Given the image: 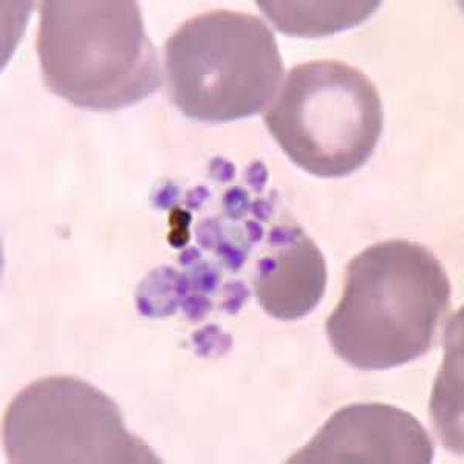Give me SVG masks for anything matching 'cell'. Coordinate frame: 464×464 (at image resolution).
<instances>
[{
	"label": "cell",
	"instance_id": "6da1fadb",
	"mask_svg": "<svg viewBox=\"0 0 464 464\" xmlns=\"http://www.w3.org/2000/svg\"><path fill=\"white\" fill-rule=\"evenodd\" d=\"M450 295L443 264L424 245L376 243L348 264L343 297L325 324L328 341L354 369L409 364L432 348Z\"/></svg>",
	"mask_w": 464,
	"mask_h": 464
},
{
	"label": "cell",
	"instance_id": "7a4b0ae2",
	"mask_svg": "<svg viewBox=\"0 0 464 464\" xmlns=\"http://www.w3.org/2000/svg\"><path fill=\"white\" fill-rule=\"evenodd\" d=\"M36 50L45 87L80 109L120 111L161 85L159 53L132 0L41 2Z\"/></svg>",
	"mask_w": 464,
	"mask_h": 464
},
{
	"label": "cell",
	"instance_id": "3957f363",
	"mask_svg": "<svg viewBox=\"0 0 464 464\" xmlns=\"http://www.w3.org/2000/svg\"><path fill=\"white\" fill-rule=\"evenodd\" d=\"M164 69L175 107L194 121L211 124L264 111L285 74L268 25L227 10L186 21L164 45Z\"/></svg>",
	"mask_w": 464,
	"mask_h": 464
},
{
	"label": "cell",
	"instance_id": "277c9868",
	"mask_svg": "<svg viewBox=\"0 0 464 464\" xmlns=\"http://www.w3.org/2000/svg\"><path fill=\"white\" fill-rule=\"evenodd\" d=\"M264 121L297 168L341 179L372 159L384 111L375 84L361 70L327 59L295 65L265 109Z\"/></svg>",
	"mask_w": 464,
	"mask_h": 464
},
{
	"label": "cell",
	"instance_id": "5b68a950",
	"mask_svg": "<svg viewBox=\"0 0 464 464\" xmlns=\"http://www.w3.org/2000/svg\"><path fill=\"white\" fill-rule=\"evenodd\" d=\"M4 450L16 464H157L129 432L116 402L74 376H47L17 393L4 415Z\"/></svg>",
	"mask_w": 464,
	"mask_h": 464
},
{
	"label": "cell",
	"instance_id": "8992f818",
	"mask_svg": "<svg viewBox=\"0 0 464 464\" xmlns=\"http://www.w3.org/2000/svg\"><path fill=\"white\" fill-rule=\"evenodd\" d=\"M435 446L409 411L387 404H352L336 411L288 463L429 464Z\"/></svg>",
	"mask_w": 464,
	"mask_h": 464
},
{
	"label": "cell",
	"instance_id": "52a82bcc",
	"mask_svg": "<svg viewBox=\"0 0 464 464\" xmlns=\"http://www.w3.org/2000/svg\"><path fill=\"white\" fill-rule=\"evenodd\" d=\"M256 273L257 301L266 314L279 321L308 316L325 295V259L316 243L297 225L271 231Z\"/></svg>",
	"mask_w": 464,
	"mask_h": 464
},
{
	"label": "cell",
	"instance_id": "ba28073f",
	"mask_svg": "<svg viewBox=\"0 0 464 464\" xmlns=\"http://www.w3.org/2000/svg\"><path fill=\"white\" fill-rule=\"evenodd\" d=\"M279 32L288 36L321 37L356 27L369 19L380 2H259Z\"/></svg>",
	"mask_w": 464,
	"mask_h": 464
}]
</instances>
